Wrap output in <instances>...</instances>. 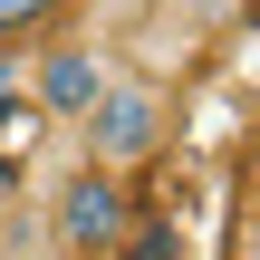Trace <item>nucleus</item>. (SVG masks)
Wrapping results in <instances>:
<instances>
[{
  "label": "nucleus",
  "instance_id": "f03ea898",
  "mask_svg": "<svg viewBox=\"0 0 260 260\" xmlns=\"http://www.w3.org/2000/svg\"><path fill=\"white\" fill-rule=\"evenodd\" d=\"M48 241H58V260H116L135 241V183L77 154L48 183Z\"/></svg>",
  "mask_w": 260,
  "mask_h": 260
},
{
  "label": "nucleus",
  "instance_id": "7ed1b4c3",
  "mask_svg": "<svg viewBox=\"0 0 260 260\" xmlns=\"http://www.w3.org/2000/svg\"><path fill=\"white\" fill-rule=\"evenodd\" d=\"M106 87H116V58H106L96 39H48V48L29 58V106L58 116V125H87Z\"/></svg>",
  "mask_w": 260,
  "mask_h": 260
},
{
  "label": "nucleus",
  "instance_id": "0eeeda50",
  "mask_svg": "<svg viewBox=\"0 0 260 260\" xmlns=\"http://www.w3.org/2000/svg\"><path fill=\"white\" fill-rule=\"evenodd\" d=\"M232 260H260V212H251V232H241V251H232Z\"/></svg>",
  "mask_w": 260,
  "mask_h": 260
},
{
  "label": "nucleus",
  "instance_id": "f257e3e1",
  "mask_svg": "<svg viewBox=\"0 0 260 260\" xmlns=\"http://www.w3.org/2000/svg\"><path fill=\"white\" fill-rule=\"evenodd\" d=\"M164 145H174V87H164V77H145V68H116V87H106V96H96V116L77 125V154L135 183Z\"/></svg>",
  "mask_w": 260,
  "mask_h": 260
},
{
  "label": "nucleus",
  "instance_id": "20e7f679",
  "mask_svg": "<svg viewBox=\"0 0 260 260\" xmlns=\"http://www.w3.org/2000/svg\"><path fill=\"white\" fill-rule=\"evenodd\" d=\"M116 260H183V241H174V222H135V241Z\"/></svg>",
  "mask_w": 260,
  "mask_h": 260
},
{
  "label": "nucleus",
  "instance_id": "423d86ee",
  "mask_svg": "<svg viewBox=\"0 0 260 260\" xmlns=\"http://www.w3.org/2000/svg\"><path fill=\"white\" fill-rule=\"evenodd\" d=\"M19 77H29V58H19V48L0 39V106H19Z\"/></svg>",
  "mask_w": 260,
  "mask_h": 260
},
{
  "label": "nucleus",
  "instance_id": "39448f33",
  "mask_svg": "<svg viewBox=\"0 0 260 260\" xmlns=\"http://www.w3.org/2000/svg\"><path fill=\"white\" fill-rule=\"evenodd\" d=\"M58 19V0H0V39L19 48V29H48Z\"/></svg>",
  "mask_w": 260,
  "mask_h": 260
}]
</instances>
